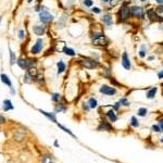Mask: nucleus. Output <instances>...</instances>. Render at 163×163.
Here are the masks:
<instances>
[{
  "label": "nucleus",
  "instance_id": "1",
  "mask_svg": "<svg viewBox=\"0 0 163 163\" xmlns=\"http://www.w3.org/2000/svg\"><path fill=\"white\" fill-rule=\"evenodd\" d=\"M90 43L98 48H107L110 46V40L102 31H94L90 34Z\"/></svg>",
  "mask_w": 163,
  "mask_h": 163
},
{
  "label": "nucleus",
  "instance_id": "2",
  "mask_svg": "<svg viewBox=\"0 0 163 163\" xmlns=\"http://www.w3.org/2000/svg\"><path fill=\"white\" fill-rule=\"evenodd\" d=\"M116 22L121 23V24H124V23H127L129 20H132L131 16V5H129L127 1H124L122 5H120V9L116 12Z\"/></svg>",
  "mask_w": 163,
  "mask_h": 163
},
{
  "label": "nucleus",
  "instance_id": "3",
  "mask_svg": "<svg viewBox=\"0 0 163 163\" xmlns=\"http://www.w3.org/2000/svg\"><path fill=\"white\" fill-rule=\"evenodd\" d=\"M131 16L132 20L136 22H144L146 20V8L140 5H131Z\"/></svg>",
  "mask_w": 163,
  "mask_h": 163
},
{
  "label": "nucleus",
  "instance_id": "4",
  "mask_svg": "<svg viewBox=\"0 0 163 163\" xmlns=\"http://www.w3.org/2000/svg\"><path fill=\"white\" fill-rule=\"evenodd\" d=\"M146 20L149 22L150 24H153V23L162 24L163 23V15H159V14L155 12V7L149 5V7L146 9Z\"/></svg>",
  "mask_w": 163,
  "mask_h": 163
},
{
  "label": "nucleus",
  "instance_id": "5",
  "mask_svg": "<svg viewBox=\"0 0 163 163\" xmlns=\"http://www.w3.org/2000/svg\"><path fill=\"white\" fill-rule=\"evenodd\" d=\"M80 63L82 64V67L87 70H96L98 69L99 67H101L100 62H99L98 60H95L94 58H91V57L80 56Z\"/></svg>",
  "mask_w": 163,
  "mask_h": 163
},
{
  "label": "nucleus",
  "instance_id": "6",
  "mask_svg": "<svg viewBox=\"0 0 163 163\" xmlns=\"http://www.w3.org/2000/svg\"><path fill=\"white\" fill-rule=\"evenodd\" d=\"M100 21L107 28H111L112 25L114 24V15L111 12H109V11H106V12L102 13Z\"/></svg>",
  "mask_w": 163,
  "mask_h": 163
},
{
  "label": "nucleus",
  "instance_id": "7",
  "mask_svg": "<svg viewBox=\"0 0 163 163\" xmlns=\"http://www.w3.org/2000/svg\"><path fill=\"white\" fill-rule=\"evenodd\" d=\"M99 93L104 95V96H115V95L118 94V89L112 85L103 84V85H101L99 87Z\"/></svg>",
  "mask_w": 163,
  "mask_h": 163
},
{
  "label": "nucleus",
  "instance_id": "8",
  "mask_svg": "<svg viewBox=\"0 0 163 163\" xmlns=\"http://www.w3.org/2000/svg\"><path fill=\"white\" fill-rule=\"evenodd\" d=\"M121 65L125 71H131L132 70V60L129 52L124 50L121 54Z\"/></svg>",
  "mask_w": 163,
  "mask_h": 163
},
{
  "label": "nucleus",
  "instance_id": "9",
  "mask_svg": "<svg viewBox=\"0 0 163 163\" xmlns=\"http://www.w3.org/2000/svg\"><path fill=\"white\" fill-rule=\"evenodd\" d=\"M18 62V64H19V67H21V69L23 70H27L30 69L31 67H35L36 65V60H31V59H20Z\"/></svg>",
  "mask_w": 163,
  "mask_h": 163
},
{
  "label": "nucleus",
  "instance_id": "10",
  "mask_svg": "<svg viewBox=\"0 0 163 163\" xmlns=\"http://www.w3.org/2000/svg\"><path fill=\"white\" fill-rule=\"evenodd\" d=\"M148 50H149V48H148L147 44H140L138 51H137V56H138L139 59H146L148 56Z\"/></svg>",
  "mask_w": 163,
  "mask_h": 163
},
{
  "label": "nucleus",
  "instance_id": "11",
  "mask_svg": "<svg viewBox=\"0 0 163 163\" xmlns=\"http://www.w3.org/2000/svg\"><path fill=\"white\" fill-rule=\"evenodd\" d=\"M39 20L41 23H50L54 21V15L49 13L48 11L44 10L39 13Z\"/></svg>",
  "mask_w": 163,
  "mask_h": 163
},
{
  "label": "nucleus",
  "instance_id": "12",
  "mask_svg": "<svg viewBox=\"0 0 163 163\" xmlns=\"http://www.w3.org/2000/svg\"><path fill=\"white\" fill-rule=\"evenodd\" d=\"M43 47H44V40L41 39V38H38V39L36 40L35 45L32 47V50H31V52H32L33 54H39V52H41V49H43Z\"/></svg>",
  "mask_w": 163,
  "mask_h": 163
},
{
  "label": "nucleus",
  "instance_id": "13",
  "mask_svg": "<svg viewBox=\"0 0 163 163\" xmlns=\"http://www.w3.org/2000/svg\"><path fill=\"white\" fill-rule=\"evenodd\" d=\"M157 93H158V87H157V86L150 87L147 90V93H146V98H147L148 100H152V99H155V96H157Z\"/></svg>",
  "mask_w": 163,
  "mask_h": 163
},
{
  "label": "nucleus",
  "instance_id": "14",
  "mask_svg": "<svg viewBox=\"0 0 163 163\" xmlns=\"http://www.w3.org/2000/svg\"><path fill=\"white\" fill-rule=\"evenodd\" d=\"M106 116H107L108 120L111 122V123H114L118 121V115H116V111H114L113 109H110L108 110L107 112H106Z\"/></svg>",
  "mask_w": 163,
  "mask_h": 163
},
{
  "label": "nucleus",
  "instance_id": "15",
  "mask_svg": "<svg viewBox=\"0 0 163 163\" xmlns=\"http://www.w3.org/2000/svg\"><path fill=\"white\" fill-rule=\"evenodd\" d=\"M98 131H100V132H110L111 129H112V126H111V124L109 123V122H107V121H102L101 123L99 124V126H98Z\"/></svg>",
  "mask_w": 163,
  "mask_h": 163
},
{
  "label": "nucleus",
  "instance_id": "16",
  "mask_svg": "<svg viewBox=\"0 0 163 163\" xmlns=\"http://www.w3.org/2000/svg\"><path fill=\"white\" fill-rule=\"evenodd\" d=\"M125 0H110V2H109V7L108 8H106L104 10H107V11H109V10H112L113 8H116V7H119V5H121L122 3L124 2Z\"/></svg>",
  "mask_w": 163,
  "mask_h": 163
},
{
  "label": "nucleus",
  "instance_id": "17",
  "mask_svg": "<svg viewBox=\"0 0 163 163\" xmlns=\"http://www.w3.org/2000/svg\"><path fill=\"white\" fill-rule=\"evenodd\" d=\"M67 14L64 13L61 16V19L58 21V23H57V28L58 30H62L65 26V24H67Z\"/></svg>",
  "mask_w": 163,
  "mask_h": 163
},
{
  "label": "nucleus",
  "instance_id": "18",
  "mask_svg": "<svg viewBox=\"0 0 163 163\" xmlns=\"http://www.w3.org/2000/svg\"><path fill=\"white\" fill-rule=\"evenodd\" d=\"M33 30H34V33L37 36H43L46 33V27L44 25H36V26H34Z\"/></svg>",
  "mask_w": 163,
  "mask_h": 163
},
{
  "label": "nucleus",
  "instance_id": "19",
  "mask_svg": "<svg viewBox=\"0 0 163 163\" xmlns=\"http://www.w3.org/2000/svg\"><path fill=\"white\" fill-rule=\"evenodd\" d=\"M39 112L41 113V114H44L46 116V118H48L50 121H52L54 123H57V118H56V113H52V112H46V111H44V110L39 109Z\"/></svg>",
  "mask_w": 163,
  "mask_h": 163
},
{
  "label": "nucleus",
  "instance_id": "20",
  "mask_svg": "<svg viewBox=\"0 0 163 163\" xmlns=\"http://www.w3.org/2000/svg\"><path fill=\"white\" fill-rule=\"evenodd\" d=\"M57 67H58V74H62L67 70V65L62 60H60L58 63H57Z\"/></svg>",
  "mask_w": 163,
  "mask_h": 163
},
{
  "label": "nucleus",
  "instance_id": "21",
  "mask_svg": "<svg viewBox=\"0 0 163 163\" xmlns=\"http://www.w3.org/2000/svg\"><path fill=\"white\" fill-rule=\"evenodd\" d=\"M62 52H64L67 56H69V57H75L76 56V52H75V50L73 48H70V47H67L65 46L64 48H63V51Z\"/></svg>",
  "mask_w": 163,
  "mask_h": 163
},
{
  "label": "nucleus",
  "instance_id": "22",
  "mask_svg": "<svg viewBox=\"0 0 163 163\" xmlns=\"http://www.w3.org/2000/svg\"><path fill=\"white\" fill-rule=\"evenodd\" d=\"M87 103H88V106H89L90 109H96V108L98 107V101H97V99L94 98V97L89 98L88 101H87Z\"/></svg>",
  "mask_w": 163,
  "mask_h": 163
},
{
  "label": "nucleus",
  "instance_id": "23",
  "mask_svg": "<svg viewBox=\"0 0 163 163\" xmlns=\"http://www.w3.org/2000/svg\"><path fill=\"white\" fill-rule=\"evenodd\" d=\"M0 78H1V80H2L3 83L7 84V85H8L9 87L11 88V90H12V83H11L10 78H9L5 74H1V75H0ZM12 93H13V90H12Z\"/></svg>",
  "mask_w": 163,
  "mask_h": 163
},
{
  "label": "nucleus",
  "instance_id": "24",
  "mask_svg": "<svg viewBox=\"0 0 163 163\" xmlns=\"http://www.w3.org/2000/svg\"><path fill=\"white\" fill-rule=\"evenodd\" d=\"M13 109H14L13 104H12V102L10 100H5L3 101V110L5 111H9V110H13Z\"/></svg>",
  "mask_w": 163,
  "mask_h": 163
},
{
  "label": "nucleus",
  "instance_id": "25",
  "mask_svg": "<svg viewBox=\"0 0 163 163\" xmlns=\"http://www.w3.org/2000/svg\"><path fill=\"white\" fill-rule=\"evenodd\" d=\"M148 114V110L147 108H145V107H142V108H139L138 110H137V115L138 116H142V118H145L146 115Z\"/></svg>",
  "mask_w": 163,
  "mask_h": 163
},
{
  "label": "nucleus",
  "instance_id": "26",
  "mask_svg": "<svg viewBox=\"0 0 163 163\" xmlns=\"http://www.w3.org/2000/svg\"><path fill=\"white\" fill-rule=\"evenodd\" d=\"M119 102H120L121 106H123V107H129V106H131V101H129L126 97H122V98H120Z\"/></svg>",
  "mask_w": 163,
  "mask_h": 163
},
{
  "label": "nucleus",
  "instance_id": "27",
  "mask_svg": "<svg viewBox=\"0 0 163 163\" xmlns=\"http://www.w3.org/2000/svg\"><path fill=\"white\" fill-rule=\"evenodd\" d=\"M27 73H28V74H30L33 78L36 77V75L38 74L37 69H36V67H31L30 69H27Z\"/></svg>",
  "mask_w": 163,
  "mask_h": 163
},
{
  "label": "nucleus",
  "instance_id": "28",
  "mask_svg": "<svg viewBox=\"0 0 163 163\" xmlns=\"http://www.w3.org/2000/svg\"><path fill=\"white\" fill-rule=\"evenodd\" d=\"M90 11L94 14H102V13H103L104 9L99 8V7H93V8H90Z\"/></svg>",
  "mask_w": 163,
  "mask_h": 163
},
{
  "label": "nucleus",
  "instance_id": "29",
  "mask_svg": "<svg viewBox=\"0 0 163 163\" xmlns=\"http://www.w3.org/2000/svg\"><path fill=\"white\" fill-rule=\"evenodd\" d=\"M83 5L86 8H93L94 7V0H83Z\"/></svg>",
  "mask_w": 163,
  "mask_h": 163
},
{
  "label": "nucleus",
  "instance_id": "30",
  "mask_svg": "<svg viewBox=\"0 0 163 163\" xmlns=\"http://www.w3.org/2000/svg\"><path fill=\"white\" fill-rule=\"evenodd\" d=\"M9 51H10V63H11V65H13L14 63H15V61H16L15 54H14V52L11 50V49H9Z\"/></svg>",
  "mask_w": 163,
  "mask_h": 163
},
{
  "label": "nucleus",
  "instance_id": "31",
  "mask_svg": "<svg viewBox=\"0 0 163 163\" xmlns=\"http://www.w3.org/2000/svg\"><path fill=\"white\" fill-rule=\"evenodd\" d=\"M131 125L133 126V127H138V126H139V121L137 120L136 116H132V119H131Z\"/></svg>",
  "mask_w": 163,
  "mask_h": 163
},
{
  "label": "nucleus",
  "instance_id": "32",
  "mask_svg": "<svg viewBox=\"0 0 163 163\" xmlns=\"http://www.w3.org/2000/svg\"><path fill=\"white\" fill-rule=\"evenodd\" d=\"M155 10L159 15H163V5H157L155 7Z\"/></svg>",
  "mask_w": 163,
  "mask_h": 163
},
{
  "label": "nucleus",
  "instance_id": "33",
  "mask_svg": "<svg viewBox=\"0 0 163 163\" xmlns=\"http://www.w3.org/2000/svg\"><path fill=\"white\" fill-rule=\"evenodd\" d=\"M33 80H34V78L32 77V76H31L30 74H28V73H25V75H24V83H26V84H31L33 82Z\"/></svg>",
  "mask_w": 163,
  "mask_h": 163
},
{
  "label": "nucleus",
  "instance_id": "34",
  "mask_svg": "<svg viewBox=\"0 0 163 163\" xmlns=\"http://www.w3.org/2000/svg\"><path fill=\"white\" fill-rule=\"evenodd\" d=\"M41 162L43 163H54L52 162V160H51L50 155H44L43 159H41Z\"/></svg>",
  "mask_w": 163,
  "mask_h": 163
},
{
  "label": "nucleus",
  "instance_id": "35",
  "mask_svg": "<svg viewBox=\"0 0 163 163\" xmlns=\"http://www.w3.org/2000/svg\"><path fill=\"white\" fill-rule=\"evenodd\" d=\"M60 94H58V93H54V94H52V97H51V99H52V101L54 102H59L60 100Z\"/></svg>",
  "mask_w": 163,
  "mask_h": 163
},
{
  "label": "nucleus",
  "instance_id": "36",
  "mask_svg": "<svg viewBox=\"0 0 163 163\" xmlns=\"http://www.w3.org/2000/svg\"><path fill=\"white\" fill-rule=\"evenodd\" d=\"M57 124H58V123H57ZM58 126H59L60 129H63V131H64V132H65V133H69V134H70V135H71V136H73V137H75V136H74V134H73V133H72V132L70 131V129H67V127H64V126H63V125H61V124H58Z\"/></svg>",
  "mask_w": 163,
  "mask_h": 163
},
{
  "label": "nucleus",
  "instance_id": "37",
  "mask_svg": "<svg viewBox=\"0 0 163 163\" xmlns=\"http://www.w3.org/2000/svg\"><path fill=\"white\" fill-rule=\"evenodd\" d=\"M64 111H65V107H64V104L59 103V106L57 107V112H64Z\"/></svg>",
  "mask_w": 163,
  "mask_h": 163
},
{
  "label": "nucleus",
  "instance_id": "38",
  "mask_svg": "<svg viewBox=\"0 0 163 163\" xmlns=\"http://www.w3.org/2000/svg\"><path fill=\"white\" fill-rule=\"evenodd\" d=\"M155 59H157L155 54H151V56H147V58H146V61H147V62H153V61H155Z\"/></svg>",
  "mask_w": 163,
  "mask_h": 163
},
{
  "label": "nucleus",
  "instance_id": "39",
  "mask_svg": "<svg viewBox=\"0 0 163 163\" xmlns=\"http://www.w3.org/2000/svg\"><path fill=\"white\" fill-rule=\"evenodd\" d=\"M121 107H122V106H121V103H120V102H119V101H116V102H115V103L112 106L113 110H114V111H116V112H118L119 110L121 109Z\"/></svg>",
  "mask_w": 163,
  "mask_h": 163
},
{
  "label": "nucleus",
  "instance_id": "40",
  "mask_svg": "<svg viewBox=\"0 0 163 163\" xmlns=\"http://www.w3.org/2000/svg\"><path fill=\"white\" fill-rule=\"evenodd\" d=\"M35 78H36V80H37V82H39V83H40V82H44V74H43V73H38Z\"/></svg>",
  "mask_w": 163,
  "mask_h": 163
},
{
  "label": "nucleus",
  "instance_id": "41",
  "mask_svg": "<svg viewBox=\"0 0 163 163\" xmlns=\"http://www.w3.org/2000/svg\"><path fill=\"white\" fill-rule=\"evenodd\" d=\"M151 129H152L153 132H155V133H160V132H162L161 131L160 125H152L151 126Z\"/></svg>",
  "mask_w": 163,
  "mask_h": 163
},
{
  "label": "nucleus",
  "instance_id": "42",
  "mask_svg": "<svg viewBox=\"0 0 163 163\" xmlns=\"http://www.w3.org/2000/svg\"><path fill=\"white\" fill-rule=\"evenodd\" d=\"M157 76H158L159 80H163V67L159 71L158 73H157Z\"/></svg>",
  "mask_w": 163,
  "mask_h": 163
},
{
  "label": "nucleus",
  "instance_id": "43",
  "mask_svg": "<svg viewBox=\"0 0 163 163\" xmlns=\"http://www.w3.org/2000/svg\"><path fill=\"white\" fill-rule=\"evenodd\" d=\"M25 37V32L23 30H20L19 31V38L20 39H23Z\"/></svg>",
  "mask_w": 163,
  "mask_h": 163
},
{
  "label": "nucleus",
  "instance_id": "44",
  "mask_svg": "<svg viewBox=\"0 0 163 163\" xmlns=\"http://www.w3.org/2000/svg\"><path fill=\"white\" fill-rule=\"evenodd\" d=\"M100 1H101V3L103 5H109V2H110V0H100Z\"/></svg>",
  "mask_w": 163,
  "mask_h": 163
},
{
  "label": "nucleus",
  "instance_id": "45",
  "mask_svg": "<svg viewBox=\"0 0 163 163\" xmlns=\"http://www.w3.org/2000/svg\"><path fill=\"white\" fill-rule=\"evenodd\" d=\"M155 5H163V0H153Z\"/></svg>",
  "mask_w": 163,
  "mask_h": 163
},
{
  "label": "nucleus",
  "instance_id": "46",
  "mask_svg": "<svg viewBox=\"0 0 163 163\" xmlns=\"http://www.w3.org/2000/svg\"><path fill=\"white\" fill-rule=\"evenodd\" d=\"M5 122V119L3 118L2 115H0V124H3Z\"/></svg>",
  "mask_w": 163,
  "mask_h": 163
},
{
  "label": "nucleus",
  "instance_id": "47",
  "mask_svg": "<svg viewBox=\"0 0 163 163\" xmlns=\"http://www.w3.org/2000/svg\"><path fill=\"white\" fill-rule=\"evenodd\" d=\"M159 125H160V127H161V131L163 132V120L160 121V124H159Z\"/></svg>",
  "mask_w": 163,
  "mask_h": 163
},
{
  "label": "nucleus",
  "instance_id": "48",
  "mask_svg": "<svg viewBox=\"0 0 163 163\" xmlns=\"http://www.w3.org/2000/svg\"><path fill=\"white\" fill-rule=\"evenodd\" d=\"M74 1H75V0H67V5H72L73 2H74Z\"/></svg>",
  "mask_w": 163,
  "mask_h": 163
},
{
  "label": "nucleus",
  "instance_id": "49",
  "mask_svg": "<svg viewBox=\"0 0 163 163\" xmlns=\"http://www.w3.org/2000/svg\"><path fill=\"white\" fill-rule=\"evenodd\" d=\"M139 1H140L142 3H147L148 2V0H139Z\"/></svg>",
  "mask_w": 163,
  "mask_h": 163
},
{
  "label": "nucleus",
  "instance_id": "50",
  "mask_svg": "<svg viewBox=\"0 0 163 163\" xmlns=\"http://www.w3.org/2000/svg\"><path fill=\"white\" fill-rule=\"evenodd\" d=\"M27 1H28V2H32V0H27Z\"/></svg>",
  "mask_w": 163,
  "mask_h": 163
},
{
  "label": "nucleus",
  "instance_id": "51",
  "mask_svg": "<svg viewBox=\"0 0 163 163\" xmlns=\"http://www.w3.org/2000/svg\"><path fill=\"white\" fill-rule=\"evenodd\" d=\"M161 142H163V137H162V138H161Z\"/></svg>",
  "mask_w": 163,
  "mask_h": 163
},
{
  "label": "nucleus",
  "instance_id": "52",
  "mask_svg": "<svg viewBox=\"0 0 163 163\" xmlns=\"http://www.w3.org/2000/svg\"><path fill=\"white\" fill-rule=\"evenodd\" d=\"M0 22H1V18H0Z\"/></svg>",
  "mask_w": 163,
  "mask_h": 163
}]
</instances>
